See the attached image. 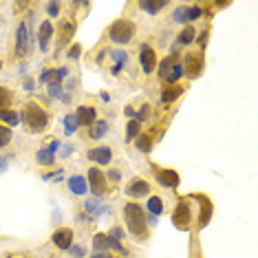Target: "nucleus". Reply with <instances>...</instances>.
<instances>
[{"label": "nucleus", "instance_id": "obj_38", "mask_svg": "<svg viewBox=\"0 0 258 258\" xmlns=\"http://www.w3.org/2000/svg\"><path fill=\"white\" fill-rule=\"evenodd\" d=\"M104 174H106L108 185H117L121 181V177H124V174H121V170H117V168H110L108 172H104Z\"/></svg>", "mask_w": 258, "mask_h": 258}, {"label": "nucleus", "instance_id": "obj_30", "mask_svg": "<svg viewBox=\"0 0 258 258\" xmlns=\"http://www.w3.org/2000/svg\"><path fill=\"white\" fill-rule=\"evenodd\" d=\"M64 135H67V137H71V135H75L78 133V119H75V113H67V117H64Z\"/></svg>", "mask_w": 258, "mask_h": 258}, {"label": "nucleus", "instance_id": "obj_14", "mask_svg": "<svg viewBox=\"0 0 258 258\" xmlns=\"http://www.w3.org/2000/svg\"><path fill=\"white\" fill-rule=\"evenodd\" d=\"M190 199H195L199 203V212H201V216H199V230H203V227L210 223V219H212V201H210L205 195H195Z\"/></svg>", "mask_w": 258, "mask_h": 258}, {"label": "nucleus", "instance_id": "obj_48", "mask_svg": "<svg viewBox=\"0 0 258 258\" xmlns=\"http://www.w3.org/2000/svg\"><path fill=\"white\" fill-rule=\"evenodd\" d=\"M91 258H115V256L110 254V251H95Z\"/></svg>", "mask_w": 258, "mask_h": 258}, {"label": "nucleus", "instance_id": "obj_25", "mask_svg": "<svg viewBox=\"0 0 258 258\" xmlns=\"http://www.w3.org/2000/svg\"><path fill=\"white\" fill-rule=\"evenodd\" d=\"M133 144L137 146L139 152H144V155H150V152H152V146H155V139H152V133H142Z\"/></svg>", "mask_w": 258, "mask_h": 258}, {"label": "nucleus", "instance_id": "obj_23", "mask_svg": "<svg viewBox=\"0 0 258 258\" xmlns=\"http://www.w3.org/2000/svg\"><path fill=\"white\" fill-rule=\"evenodd\" d=\"M55 159H57L55 152H51L46 146L36 152V163H38V166H42V168H53L55 166Z\"/></svg>", "mask_w": 258, "mask_h": 258}, {"label": "nucleus", "instance_id": "obj_37", "mask_svg": "<svg viewBox=\"0 0 258 258\" xmlns=\"http://www.w3.org/2000/svg\"><path fill=\"white\" fill-rule=\"evenodd\" d=\"M11 139H14V135H11V128L0 124V150L7 148V146L11 144Z\"/></svg>", "mask_w": 258, "mask_h": 258}, {"label": "nucleus", "instance_id": "obj_29", "mask_svg": "<svg viewBox=\"0 0 258 258\" xmlns=\"http://www.w3.org/2000/svg\"><path fill=\"white\" fill-rule=\"evenodd\" d=\"M142 121H139V119H131V121H128V124H126V142H135V139H137L139 137V135H142Z\"/></svg>", "mask_w": 258, "mask_h": 258}, {"label": "nucleus", "instance_id": "obj_42", "mask_svg": "<svg viewBox=\"0 0 258 258\" xmlns=\"http://www.w3.org/2000/svg\"><path fill=\"white\" fill-rule=\"evenodd\" d=\"M80 55H82V46L80 44H71V49H69L67 57H69V60H80Z\"/></svg>", "mask_w": 258, "mask_h": 258}, {"label": "nucleus", "instance_id": "obj_24", "mask_svg": "<svg viewBox=\"0 0 258 258\" xmlns=\"http://www.w3.org/2000/svg\"><path fill=\"white\" fill-rule=\"evenodd\" d=\"M197 29L192 27V25H185L183 29L179 31V36H177V46H190L192 42L197 40Z\"/></svg>", "mask_w": 258, "mask_h": 258}, {"label": "nucleus", "instance_id": "obj_7", "mask_svg": "<svg viewBox=\"0 0 258 258\" xmlns=\"http://www.w3.org/2000/svg\"><path fill=\"white\" fill-rule=\"evenodd\" d=\"M181 64H183V75H187L190 80H197L205 69V51H190V53H185V60Z\"/></svg>", "mask_w": 258, "mask_h": 258}, {"label": "nucleus", "instance_id": "obj_35", "mask_svg": "<svg viewBox=\"0 0 258 258\" xmlns=\"http://www.w3.org/2000/svg\"><path fill=\"white\" fill-rule=\"evenodd\" d=\"M62 7H64V5L60 3V0H51V3L44 5L46 16H49V18H57V16H60V11H62Z\"/></svg>", "mask_w": 258, "mask_h": 258}, {"label": "nucleus", "instance_id": "obj_45", "mask_svg": "<svg viewBox=\"0 0 258 258\" xmlns=\"http://www.w3.org/2000/svg\"><path fill=\"white\" fill-rule=\"evenodd\" d=\"M124 230H121V227L119 225H115V227H110V232H108V236H113V238H117V240H121V238H124Z\"/></svg>", "mask_w": 258, "mask_h": 258}, {"label": "nucleus", "instance_id": "obj_40", "mask_svg": "<svg viewBox=\"0 0 258 258\" xmlns=\"http://www.w3.org/2000/svg\"><path fill=\"white\" fill-rule=\"evenodd\" d=\"M67 251H69V254H71L73 258H84V256H86V247H84V245H75V243H73Z\"/></svg>", "mask_w": 258, "mask_h": 258}, {"label": "nucleus", "instance_id": "obj_49", "mask_svg": "<svg viewBox=\"0 0 258 258\" xmlns=\"http://www.w3.org/2000/svg\"><path fill=\"white\" fill-rule=\"evenodd\" d=\"M124 115L128 117V119H135V106H126L124 108Z\"/></svg>", "mask_w": 258, "mask_h": 258}, {"label": "nucleus", "instance_id": "obj_52", "mask_svg": "<svg viewBox=\"0 0 258 258\" xmlns=\"http://www.w3.org/2000/svg\"><path fill=\"white\" fill-rule=\"evenodd\" d=\"M0 67H3V64H0Z\"/></svg>", "mask_w": 258, "mask_h": 258}, {"label": "nucleus", "instance_id": "obj_16", "mask_svg": "<svg viewBox=\"0 0 258 258\" xmlns=\"http://www.w3.org/2000/svg\"><path fill=\"white\" fill-rule=\"evenodd\" d=\"M67 185H69V192L73 197H86L89 195V183H86V177L84 174H71L67 179Z\"/></svg>", "mask_w": 258, "mask_h": 258}, {"label": "nucleus", "instance_id": "obj_15", "mask_svg": "<svg viewBox=\"0 0 258 258\" xmlns=\"http://www.w3.org/2000/svg\"><path fill=\"white\" fill-rule=\"evenodd\" d=\"M73 236L75 234H73L71 227H60V230H55L53 234H51V243H53L57 249L67 251L73 245Z\"/></svg>", "mask_w": 258, "mask_h": 258}, {"label": "nucleus", "instance_id": "obj_10", "mask_svg": "<svg viewBox=\"0 0 258 258\" xmlns=\"http://www.w3.org/2000/svg\"><path fill=\"white\" fill-rule=\"evenodd\" d=\"M124 195L131 199V201H139V199H146V197H150V183H148L146 179H142V177H135V179H131V181L126 183Z\"/></svg>", "mask_w": 258, "mask_h": 258}, {"label": "nucleus", "instance_id": "obj_12", "mask_svg": "<svg viewBox=\"0 0 258 258\" xmlns=\"http://www.w3.org/2000/svg\"><path fill=\"white\" fill-rule=\"evenodd\" d=\"M53 36H55V27L51 20H44L40 22L38 27V46H40V53H49V46L53 42Z\"/></svg>", "mask_w": 258, "mask_h": 258}, {"label": "nucleus", "instance_id": "obj_20", "mask_svg": "<svg viewBox=\"0 0 258 258\" xmlns=\"http://www.w3.org/2000/svg\"><path fill=\"white\" fill-rule=\"evenodd\" d=\"M142 11H146L148 16H157L159 11L163 9H168L170 7V3H163V0H142V3L137 5Z\"/></svg>", "mask_w": 258, "mask_h": 258}, {"label": "nucleus", "instance_id": "obj_5", "mask_svg": "<svg viewBox=\"0 0 258 258\" xmlns=\"http://www.w3.org/2000/svg\"><path fill=\"white\" fill-rule=\"evenodd\" d=\"M86 183H89V192L95 199H102L108 195V181H106V174L102 172V168L97 166H91L86 170Z\"/></svg>", "mask_w": 258, "mask_h": 258}, {"label": "nucleus", "instance_id": "obj_47", "mask_svg": "<svg viewBox=\"0 0 258 258\" xmlns=\"http://www.w3.org/2000/svg\"><path fill=\"white\" fill-rule=\"evenodd\" d=\"M60 139H53V142H51V146H46V148H49L51 152H55V155H57V150H60Z\"/></svg>", "mask_w": 258, "mask_h": 258}, {"label": "nucleus", "instance_id": "obj_22", "mask_svg": "<svg viewBox=\"0 0 258 258\" xmlns=\"http://www.w3.org/2000/svg\"><path fill=\"white\" fill-rule=\"evenodd\" d=\"M181 95H183V86H179V84L163 86V91H161V104H174Z\"/></svg>", "mask_w": 258, "mask_h": 258}, {"label": "nucleus", "instance_id": "obj_34", "mask_svg": "<svg viewBox=\"0 0 258 258\" xmlns=\"http://www.w3.org/2000/svg\"><path fill=\"white\" fill-rule=\"evenodd\" d=\"M203 16H205V9L201 7V5H187V20H190V25L195 20L203 18Z\"/></svg>", "mask_w": 258, "mask_h": 258}, {"label": "nucleus", "instance_id": "obj_28", "mask_svg": "<svg viewBox=\"0 0 258 258\" xmlns=\"http://www.w3.org/2000/svg\"><path fill=\"white\" fill-rule=\"evenodd\" d=\"M146 210H148L150 216H159L163 214V199L161 197H148V203H146Z\"/></svg>", "mask_w": 258, "mask_h": 258}, {"label": "nucleus", "instance_id": "obj_6", "mask_svg": "<svg viewBox=\"0 0 258 258\" xmlns=\"http://www.w3.org/2000/svg\"><path fill=\"white\" fill-rule=\"evenodd\" d=\"M172 225L181 232H187L192 225V205H190V197L179 199L177 205L172 210Z\"/></svg>", "mask_w": 258, "mask_h": 258}, {"label": "nucleus", "instance_id": "obj_32", "mask_svg": "<svg viewBox=\"0 0 258 258\" xmlns=\"http://www.w3.org/2000/svg\"><path fill=\"white\" fill-rule=\"evenodd\" d=\"M172 22H177V25H190V20H187V5H181V7L174 9L172 14Z\"/></svg>", "mask_w": 258, "mask_h": 258}, {"label": "nucleus", "instance_id": "obj_51", "mask_svg": "<svg viewBox=\"0 0 258 258\" xmlns=\"http://www.w3.org/2000/svg\"><path fill=\"white\" fill-rule=\"evenodd\" d=\"M121 71H124V67H119V64H113V67H110V73L113 75H119Z\"/></svg>", "mask_w": 258, "mask_h": 258}, {"label": "nucleus", "instance_id": "obj_31", "mask_svg": "<svg viewBox=\"0 0 258 258\" xmlns=\"http://www.w3.org/2000/svg\"><path fill=\"white\" fill-rule=\"evenodd\" d=\"M11 104H14V93H11L7 86L0 84V110L11 108Z\"/></svg>", "mask_w": 258, "mask_h": 258}, {"label": "nucleus", "instance_id": "obj_33", "mask_svg": "<svg viewBox=\"0 0 258 258\" xmlns=\"http://www.w3.org/2000/svg\"><path fill=\"white\" fill-rule=\"evenodd\" d=\"M93 249L95 251H108V236L102 232H97L95 236H93Z\"/></svg>", "mask_w": 258, "mask_h": 258}, {"label": "nucleus", "instance_id": "obj_4", "mask_svg": "<svg viewBox=\"0 0 258 258\" xmlns=\"http://www.w3.org/2000/svg\"><path fill=\"white\" fill-rule=\"evenodd\" d=\"M31 29H29L27 20L18 22V29H16V42H14V57H25L29 51L33 49V36H31Z\"/></svg>", "mask_w": 258, "mask_h": 258}, {"label": "nucleus", "instance_id": "obj_13", "mask_svg": "<svg viewBox=\"0 0 258 258\" xmlns=\"http://www.w3.org/2000/svg\"><path fill=\"white\" fill-rule=\"evenodd\" d=\"M139 64H142L144 73H152V71H157V64H159V57H157V51L152 49L150 44H142V49H139Z\"/></svg>", "mask_w": 258, "mask_h": 258}, {"label": "nucleus", "instance_id": "obj_41", "mask_svg": "<svg viewBox=\"0 0 258 258\" xmlns=\"http://www.w3.org/2000/svg\"><path fill=\"white\" fill-rule=\"evenodd\" d=\"M208 38H210V29H203V31L201 33H199V36H197V40H195V42L199 44V49H205V42H208Z\"/></svg>", "mask_w": 258, "mask_h": 258}, {"label": "nucleus", "instance_id": "obj_39", "mask_svg": "<svg viewBox=\"0 0 258 258\" xmlns=\"http://www.w3.org/2000/svg\"><path fill=\"white\" fill-rule=\"evenodd\" d=\"M108 55L115 60V64H119V67H126V62H128V53H126V51L117 49V51H110Z\"/></svg>", "mask_w": 258, "mask_h": 258}, {"label": "nucleus", "instance_id": "obj_43", "mask_svg": "<svg viewBox=\"0 0 258 258\" xmlns=\"http://www.w3.org/2000/svg\"><path fill=\"white\" fill-rule=\"evenodd\" d=\"M71 155H73V146L67 144V146H60V150H57L55 157H60V159H67V157H71Z\"/></svg>", "mask_w": 258, "mask_h": 258}, {"label": "nucleus", "instance_id": "obj_50", "mask_svg": "<svg viewBox=\"0 0 258 258\" xmlns=\"http://www.w3.org/2000/svg\"><path fill=\"white\" fill-rule=\"evenodd\" d=\"M106 55H108V53H106V49H102V51H99V53H97L95 62H97V64H102V62H104V57H106Z\"/></svg>", "mask_w": 258, "mask_h": 258}, {"label": "nucleus", "instance_id": "obj_9", "mask_svg": "<svg viewBox=\"0 0 258 258\" xmlns=\"http://www.w3.org/2000/svg\"><path fill=\"white\" fill-rule=\"evenodd\" d=\"M73 36H75V20L62 18L60 25L55 27V36H53V38H55V49L62 51L64 46H67V44L73 40Z\"/></svg>", "mask_w": 258, "mask_h": 258}, {"label": "nucleus", "instance_id": "obj_46", "mask_svg": "<svg viewBox=\"0 0 258 258\" xmlns=\"http://www.w3.org/2000/svg\"><path fill=\"white\" fill-rule=\"evenodd\" d=\"M9 168V157L7 155H0V174H5Z\"/></svg>", "mask_w": 258, "mask_h": 258}, {"label": "nucleus", "instance_id": "obj_27", "mask_svg": "<svg viewBox=\"0 0 258 258\" xmlns=\"http://www.w3.org/2000/svg\"><path fill=\"white\" fill-rule=\"evenodd\" d=\"M183 78V64L181 62H174L172 67H170V71H168V75H166V84L168 86H174V84H179V80Z\"/></svg>", "mask_w": 258, "mask_h": 258}, {"label": "nucleus", "instance_id": "obj_36", "mask_svg": "<svg viewBox=\"0 0 258 258\" xmlns=\"http://www.w3.org/2000/svg\"><path fill=\"white\" fill-rule=\"evenodd\" d=\"M46 86V95H49V99H60L62 97V84H55V82H49V84H44Z\"/></svg>", "mask_w": 258, "mask_h": 258}, {"label": "nucleus", "instance_id": "obj_44", "mask_svg": "<svg viewBox=\"0 0 258 258\" xmlns=\"http://www.w3.org/2000/svg\"><path fill=\"white\" fill-rule=\"evenodd\" d=\"M22 89H25L27 93H33V91H36V80H33V78H25V82H22Z\"/></svg>", "mask_w": 258, "mask_h": 258}, {"label": "nucleus", "instance_id": "obj_21", "mask_svg": "<svg viewBox=\"0 0 258 258\" xmlns=\"http://www.w3.org/2000/svg\"><path fill=\"white\" fill-rule=\"evenodd\" d=\"M174 62H179V51L177 49H172V53H170L168 57H163V60L157 64V75H159V80H166L170 67H172Z\"/></svg>", "mask_w": 258, "mask_h": 258}, {"label": "nucleus", "instance_id": "obj_11", "mask_svg": "<svg viewBox=\"0 0 258 258\" xmlns=\"http://www.w3.org/2000/svg\"><path fill=\"white\" fill-rule=\"evenodd\" d=\"M86 159L91 163H95L97 168H106V166H110V161H113V150H110L108 146H95V148L86 150Z\"/></svg>", "mask_w": 258, "mask_h": 258}, {"label": "nucleus", "instance_id": "obj_26", "mask_svg": "<svg viewBox=\"0 0 258 258\" xmlns=\"http://www.w3.org/2000/svg\"><path fill=\"white\" fill-rule=\"evenodd\" d=\"M0 124L3 126H18L20 124V113L18 110H14V108H5V110H0Z\"/></svg>", "mask_w": 258, "mask_h": 258}, {"label": "nucleus", "instance_id": "obj_17", "mask_svg": "<svg viewBox=\"0 0 258 258\" xmlns=\"http://www.w3.org/2000/svg\"><path fill=\"white\" fill-rule=\"evenodd\" d=\"M75 119H78V126L82 128H91L95 121L99 119L97 117V110L93 108V106H80L78 110H75Z\"/></svg>", "mask_w": 258, "mask_h": 258}, {"label": "nucleus", "instance_id": "obj_3", "mask_svg": "<svg viewBox=\"0 0 258 258\" xmlns=\"http://www.w3.org/2000/svg\"><path fill=\"white\" fill-rule=\"evenodd\" d=\"M135 33H137V25H135L131 18H117L113 25L108 27V40L117 46L133 42Z\"/></svg>", "mask_w": 258, "mask_h": 258}, {"label": "nucleus", "instance_id": "obj_1", "mask_svg": "<svg viewBox=\"0 0 258 258\" xmlns=\"http://www.w3.org/2000/svg\"><path fill=\"white\" fill-rule=\"evenodd\" d=\"M121 214H124L126 230L133 238L142 240V243L148 240L150 230H148V225H146V210L142 208V205H139L137 201H128L124 205V210H121Z\"/></svg>", "mask_w": 258, "mask_h": 258}, {"label": "nucleus", "instance_id": "obj_18", "mask_svg": "<svg viewBox=\"0 0 258 258\" xmlns=\"http://www.w3.org/2000/svg\"><path fill=\"white\" fill-rule=\"evenodd\" d=\"M106 210H108V205H104L102 203V199H86L84 201V214L89 216V219H99L102 214H106Z\"/></svg>", "mask_w": 258, "mask_h": 258}, {"label": "nucleus", "instance_id": "obj_19", "mask_svg": "<svg viewBox=\"0 0 258 258\" xmlns=\"http://www.w3.org/2000/svg\"><path fill=\"white\" fill-rule=\"evenodd\" d=\"M108 131H110V124H108V121H106V119H97L95 124L89 128V139H91V142H99V139L106 137Z\"/></svg>", "mask_w": 258, "mask_h": 258}, {"label": "nucleus", "instance_id": "obj_8", "mask_svg": "<svg viewBox=\"0 0 258 258\" xmlns=\"http://www.w3.org/2000/svg\"><path fill=\"white\" fill-rule=\"evenodd\" d=\"M152 174H155V181L161 187H168V190H177L181 183V177L174 168H161V166H152Z\"/></svg>", "mask_w": 258, "mask_h": 258}, {"label": "nucleus", "instance_id": "obj_2", "mask_svg": "<svg viewBox=\"0 0 258 258\" xmlns=\"http://www.w3.org/2000/svg\"><path fill=\"white\" fill-rule=\"evenodd\" d=\"M20 121H25L27 133L40 135V133H44L46 128L51 126V113H46L38 102H27L25 110L20 113Z\"/></svg>", "mask_w": 258, "mask_h": 258}]
</instances>
